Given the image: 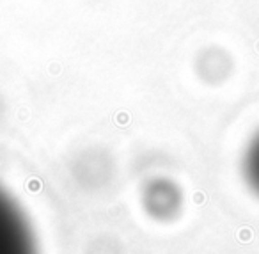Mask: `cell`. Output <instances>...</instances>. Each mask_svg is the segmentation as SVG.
<instances>
[{"label":"cell","instance_id":"cell-1","mask_svg":"<svg viewBox=\"0 0 259 254\" xmlns=\"http://www.w3.org/2000/svg\"><path fill=\"white\" fill-rule=\"evenodd\" d=\"M0 254H37L32 228L11 194L0 187Z\"/></svg>","mask_w":259,"mask_h":254},{"label":"cell","instance_id":"cell-2","mask_svg":"<svg viewBox=\"0 0 259 254\" xmlns=\"http://www.w3.org/2000/svg\"><path fill=\"white\" fill-rule=\"evenodd\" d=\"M243 174L248 185L259 194V133L248 144L243 157Z\"/></svg>","mask_w":259,"mask_h":254}]
</instances>
